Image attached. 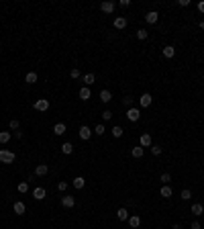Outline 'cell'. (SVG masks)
<instances>
[{"instance_id": "6da1fadb", "label": "cell", "mask_w": 204, "mask_h": 229, "mask_svg": "<svg viewBox=\"0 0 204 229\" xmlns=\"http://www.w3.org/2000/svg\"><path fill=\"white\" fill-rule=\"evenodd\" d=\"M0 162L12 164V162H15V153H12V151H6V149H0Z\"/></svg>"}, {"instance_id": "7a4b0ae2", "label": "cell", "mask_w": 204, "mask_h": 229, "mask_svg": "<svg viewBox=\"0 0 204 229\" xmlns=\"http://www.w3.org/2000/svg\"><path fill=\"white\" fill-rule=\"evenodd\" d=\"M78 135H80V139L88 141V139L92 137V129H90L88 125H82V127H80V131H78Z\"/></svg>"}, {"instance_id": "3957f363", "label": "cell", "mask_w": 204, "mask_h": 229, "mask_svg": "<svg viewBox=\"0 0 204 229\" xmlns=\"http://www.w3.org/2000/svg\"><path fill=\"white\" fill-rule=\"evenodd\" d=\"M114 6H117V2H112V0H104L100 4V10L102 12H106V15H110L112 10H114Z\"/></svg>"}, {"instance_id": "277c9868", "label": "cell", "mask_w": 204, "mask_h": 229, "mask_svg": "<svg viewBox=\"0 0 204 229\" xmlns=\"http://www.w3.org/2000/svg\"><path fill=\"white\" fill-rule=\"evenodd\" d=\"M33 107H35V111H41V112H45V111L49 108V100H47V98H39V100H37V103H35Z\"/></svg>"}, {"instance_id": "5b68a950", "label": "cell", "mask_w": 204, "mask_h": 229, "mask_svg": "<svg viewBox=\"0 0 204 229\" xmlns=\"http://www.w3.org/2000/svg\"><path fill=\"white\" fill-rule=\"evenodd\" d=\"M126 119H129V121H139V119H141V111H139V108H129V111H126Z\"/></svg>"}, {"instance_id": "8992f818", "label": "cell", "mask_w": 204, "mask_h": 229, "mask_svg": "<svg viewBox=\"0 0 204 229\" xmlns=\"http://www.w3.org/2000/svg\"><path fill=\"white\" fill-rule=\"evenodd\" d=\"M47 172H49L47 164H37V168H35V174H37V176H45Z\"/></svg>"}, {"instance_id": "52a82bcc", "label": "cell", "mask_w": 204, "mask_h": 229, "mask_svg": "<svg viewBox=\"0 0 204 229\" xmlns=\"http://www.w3.org/2000/svg\"><path fill=\"white\" fill-rule=\"evenodd\" d=\"M61 205L65 207V209H72V207L76 205V199H73V196H63V199H61Z\"/></svg>"}, {"instance_id": "ba28073f", "label": "cell", "mask_w": 204, "mask_h": 229, "mask_svg": "<svg viewBox=\"0 0 204 229\" xmlns=\"http://www.w3.org/2000/svg\"><path fill=\"white\" fill-rule=\"evenodd\" d=\"M45 195H47V192H45V188H41V186H37V188L33 190V196H35L37 200H43Z\"/></svg>"}, {"instance_id": "9c48e42d", "label": "cell", "mask_w": 204, "mask_h": 229, "mask_svg": "<svg viewBox=\"0 0 204 229\" xmlns=\"http://www.w3.org/2000/svg\"><path fill=\"white\" fill-rule=\"evenodd\" d=\"M151 100H153V98H151V94H149V92H145L141 98H139V103H141V107H151Z\"/></svg>"}, {"instance_id": "30bf717a", "label": "cell", "mask_w": 204, "mask_h": 229, "mask_svg": "<svg viewBox=\"0 0 204 229\" xmlns=\"http://www.w3.org/2000/svg\"><path fill=\"white\" fill-rule=\"evenodd\" d=\"M117 217H118V221H129V211H126L125 207H121V209L117 211Z\"/></svg>"}, {"instance_id": "8fae6325", "label": "cell", "mask_w": 204, "mask_h": 229, "mask_svg": "<svg viewBox=\"0 0 204 229\" xmlns=\"http://www.w3.org/2000/svg\"><path fill=\"white\" fill-rule=\"evenodd\" d=\"M129 225H131L133 229H137L139 225H141V217H139V215H133V217H129Z\"/></svg>"}, {"instance_id": "7c38bea8", "label": "cell", "mask_w": 204, "mask_h": 229, "mask_svg": "<svg viewBox=\"0 0 204 229\" xmlns=\"http://www.w3.org/2000/svg\"><path fill=\"white\" fill-rule=\"evenodd\" d=\"M157 19H159V15H157L155 10H151V12H147V16H145V21L149 25H153V23H157Z\"/></svg>"}, {"instance_id": "4fadbf2b", "label": "cell", "mask_w": 204, "mask_h": 229, "mask_svg": "<svg viewBox=\"0 0 204 229\" xmlns=\"http://www.w3.org/2000/svg\"><path fill=\"white\" fill-rule=\"evenodd\" d=\"M126 27V19L125 16H117L114 19V29H125Z\"/></svg>"}, {"instance_id": "5bb4252c", "label": "cell", "mask_w": 204, "mask_h": 229, "mask_svg": "<svg viewBox=\"0 0 204 229\" xmlns=\"http://www.w3.org/2000/svg\"><path fill=\"white\" fill-rule=\"evenodd\" d=\"M139 141H141V147H149L151 145V135H149V133H143Z\"/></svg>"}, {"instance_id": "9a60e30c", "label": "cell", "mask_w": 204, "mask_h": 229, "mask_svg": "<svg viewBox=\"0 0 204 229\" xmlns=\"http://www.w3.org/2000/svg\"><path fill=\"white\" fill-rule=\"evenodd\" d=\"M84 184H86V180H84V176H76V178H73V186H76V188H84Z\"/></svg>"}, {"instance_id": "2e32d148", "label": "cell", "mask_w": 204, "mask_h": 229, "mask_svg": "<svg viewBox=\"0 0 204 229\" xmlns=\"http://www.w3.org/2000/svg\"><path fill=\"white\" fill-rule=\"evenodd\" d=\"M159 192H161V196H163V199H170V196H171V188H170V184H163Z\"/></svg>"}, {"instance_id": "e0dca14e", "label": "cell", "mask_w": 204, "mask_h": 229, "mask_svg": "<svg viewBox=\"0 0 204 229\" xmlns=\"http://www.w3.org/2000/svg\"><path fill=\"white\" fill-rule=\"evenodd\" d=\"M190 211H192V215H202L204 213V207L200 205V203H196V205H192V209H190Z\"/></svg>"}, {"instance_id": "ac0fdd59", "label": "cell", "mask_w": 204, "mask_h": 229, "mask_svg": "<svg viewBox=\"0 0 204 229\" xmlns=\"http://www.w3.org/2000/svg\"><path fill=\"white\" fill-rule=\"evenodd\" d=\"M163 55H165V57H174V55H175V49L171 47V45H165V47H163Z\"/></svg>"}, {"instance_id": "d6986e66", "label": "cell", "mask_w": 204, "mask_h": 229, "mask_svg": "<svg viewBox=\"0 0 204 229\" xmlns=\"http://www.w3.org/2000/svg\"><path fill=\"white\" fill-rule=\"evenodd\" d=\"M100 98H102V103H110V100H112V94L108 92V90H100Z\"/></svg>"}, {"instance_id": "ffe728a7", "label": "cell", "mask_w": 204, "mask_h": 229, "mask_svg": "<svg viewBox=\"0 0 204 229\" xmlns=\"http://www.w3.org/2000/svg\"><path fill=\"white\" fill-rule=\"evenodd\" d=\"M131 153H133V158H143L145 149H143V147L139 145V147H133V149H131Z\"/></svg>"}, {"instance_id": "44dd1931", "label": "cell", "mask_w": 204, "mask_h": 229, "mask_svg": "<svg viewBox=\"0 0 204 229\" xmlns=\"http://www.w3.org/2000/svg\"><path fill=\"white\" fill-rule=\"evenodd\" d=\"M24 82H27V84H35V82H37V72H29V74H27V78H24Z\"/></svg>"}, {"instance_id": "7402d4cb", "label": "cell", "mask_w": 204, "mask_h": 229, "mask_svg": "<svg viewBox=\"0 0 204 229\" xmlns=\"http://www.w3.org/2000/svg\"><path fill=\"white\" fill-rule=\"evenodd\" d=\"M53 133L55 135H63V133H65V125H63V123H57V125L53 127Z\"/></svg>"}, {"instance_id": "603a6c76", "label": "cell", "mask_w": 204, "mask_h": 229, "mask_svg": "<svg viewBox=\"0 0 204 229\" xmlns=\"http://www.w3.org/2000/svg\"><path fill=\"white\" fill-rule=\"evenodd\" d=\"M80 98H82V100H88V98H90V88L88 86H84L82 90H80Z\"/></svg>"}, {"instance_id": "cb8c5ba5", "label": "cell", "mask_w": 204, "mask_h": 229, "mask_svg": "<svg viewBox=\"0 0 204 229\" xmlns=\"http://www.w3.org/2000/svg\"><path fill=\"white\" fill-rule=\"evenodd\" d=\"M10 137H12V135H10L8 131H2V133H0V143H8Z\"/></svg>"}, {"instance_id": "d4e9b609", "label": "cell", "mask_w": 204, "mask_h": 229, "mask_svg": "<svg viewBox=\"0 0 204 229\" xmlns=\"http://www.w3.org/2000/svg\"><path fill=\"white\" fill-rule=\"evenodd\" d=\"M15 213L16 215H24V205L20 203V200H19V203H15Z\"/></svg>"}, {"instance_id": "484cf974", "label": "cell", "mask_w": 204, "mask_h": 229, "mask_svg": "<svg viewBox=\"0 0 204 229\" xmlns=\"http://www.w3.org/2000/svg\"><path fill=\"white\" fill-rule=\"evenodd\" d=\"M61 151L65 153V156H69V153L73 151V145H72V143H63V145H61Z\"/></svg>"}, {"instance_id": "4316f807", "label": "cell", "mask_w": 204, "mask_h": 229, "mask_svg": "<svg viewBox=\"0 0 204 229\" xmlns=\"http://www.w3.org/2000/svg\"><path fill=\"white\" fill-rule=\"evenodd\" d=\"M16 190H19L20 195H24V192L29 190V184H27V182H19V186H16Z\"/></svg>"}, {"instance_id": "83f0119b", "label": "cell", "mask_w": 204, "mask_h": 229, "mask_svg": "<svg viewBox=\"0 0 204 229\" xmlns=\"http://www.w3.org/2000/svg\"><path fill=\"white\" fill-rule=\"evenodd\" d=\"M112 135H114V137H117V139H118V137H121V135H122V127H121V125H117V127H112Z\"/></svg>"}, {"instance_id": "f1b7e54d", "label": "cell", "mask_w": 204, "mask_h": 229, "mask_svg": "<svg viewBox=\"0 0 204 229\" xmlns=\"http://www.w3.org/2000/svg\"><path fill=\"white\" fill-rule=\"evenodd\" d=\"M8 125H10V129H12V131H19V129H20V123L16 121V119H12V121H10Z\"/></svg>"}, {"instance_id": "f546056e", "label": "cell", "mask_w": 204, "mask_h": 229, "mask_svg": "<svg viewBox=\"0 0 204 229\" xmlns=\"http://www.w3.org/2000/svg\"><path fill=\"white\" fill-rule=\"evenodd\" d=\"M147 35H149V33H147V31L145 29H139V31H137V39H147Z\"/></svg>"}, {"instance_id": "4dcf8cb0", "label": "cell", "mask_w": 204, "mask_h": 229, "mask_svg": "<svg viewBox=\"0 0 204 229\" xmlns=\"http://www.w3.org/2000/svg\"><path fill=\"white\" fill-rule=\"evenodd\" d=\"M84 82H86V86L94 84V74H86V76H84Z\"/></svg>"}, {"instance_id": "1f68e13d", "label": "cell", "mask_w": 204, "mask_h": 229, "mask_svg": "<svg viewBox=\"0 0 204 229\" xmlns=\"http://www.w3.org/2000/svg\"><path fill=\"white\" fill-rule=\"evenodd\" d=\"M190 199H192V192H190L188 188H184L182 190V200H190Z\"/></svg>"}, {"instance_id": "d6a6232c", "label": "cell", "mask_w": 204, "mask_h": 229, "mask_svg": "<svg viewBox=\"0 0 204 229\" xmlns=\"http://www.w3.org/2000/svg\"><path fill=\"white\" fill-rule=\"evenodd\" d=\"M161 182H163V184H170V180H171V176L167 174V172H163V174H161V178H159Z\"/></svg>"}, {"instance_id": "836d02e7", "label": "cell", "mask_w": 204, "mask_h": 229, "mask_svg": "<svg viewBox=\"0 0 204 229\" xmlns=\"http://www.w3.org/2000/svg\"><path fill=\"white\" fill-rule=\"evenodd\" d=\"M104 131H106V129H104V125H96V129H94V133H96V135H104Z\"/></svg>"}, {"instance_id": "e575fe53", "label": "cell", "mask_w": 204, "mask_h": 229, "mask_svg": "<svg viewBox=\"0 0 204 229\" xmlns=\"http://www.w3.org/2000/svg\"><path fill=\"white\" fill-rule=\"evenodd\" d=\"M69 76H72L73 80H76V78H80V70H78V68H72V70H69Z\"/></svg>"}, {"instance_id": "d590c367", "label": "cell", "mask_w": 204, "mask_h": 229, "mask_svg": "<svg viewBox=\"0 0 204 229\" xmlns=\"http://www.w3.org/2000/svg\"><path fill=\"white\" fill-rule=\"evenodd\" d=\"M151 153H153V156H161V147L159 145H151Z\"/></svg>"}, {"instance_id": "8d00e7d4", "label": "cell", "mask_w": 204, "mask_h": 229, "mask_svg": "<svg viewBox=\"0 0 204 229\" xmlns=\"http://www.w3.org/2000/svg\"><path fill=\"white\" fill-rule=\"evenodd\" d=\"M102 119H104V121H110V119H112V112L110 111H104V112H102Z\"/></svg>"}, {"instance_id": "74e56055", "label": "cell", "mask_w": 204, "mask_h": 229, "mask_svg": "<svg viewBox=\"0 0 204 229\" xmlns=\"http://www.w3.org/2000/svg\"><path fill=\"white\" fill-rule=\"evenodd\" d=\"M122 103H125L126 107H131V104H133V98L131 96H125V98H122Z\"/></svg>"}, {"instance_id": "f35d334b", "label": "cell", "mask_w": 204, "mask_h": 229, "mask_svg": "<svg viewBox=\"0 0 204 229\" xmlns=\"http://www.w3.org/2000/svg\"><path fill=\"white\" fill-rule=\"evenodd\" d=\"M57 188H59V190H65V188H68V182H65V180H61V182L57 184Z\"/></svg>"}, {"instance_id": "ab89813d", "label": "cell", "mask_w": 204, "mask_h": 229, "mask_svg": "<svg viewBox=\"0 0 204 229\" xmlns=\"http://www.w3.org/2000/svg\"><path fill=\"white\" fill-rule=\"evenodd\" d=\"M118 4H121V6H122V8H126V6L131 4V2H129V0H121V2H118Z\"/></svg>"}, {"instance_id": "60d3db41", "label": "cell", "mask_w": 204, "mask_h": 229, "mask_svg": "<svg viewBox=\"0 0 204 229\" xmlns=\"http://www.w3.org/2000/svg\"><path fill=\"white\" fill-rule=\"evenodd\" d=\"M178 4H180V6H188L190 0H178Z\"/></svg>"}, {"instance_id": "b9f144b4", "label": "cell", "mask_w": 204, "mask_h": 229, "mask_svg": "<svg viewBox=\"0 0 204 229\" xmlns=\"http://www.w3.org/2000/svg\"><path fill=\"white\" fill-rule=\"evenodd\" d=\"M198 10H200V12H204V0H200V2H198Z\"/></svg>"}, {"instance_id": "7bdbcfd3", "label": "cell", "mask_w": 204, "mask_h": 229, "mask_svg": "<svg viewBox=\"0 0 204 229\" xmlns=\"http://www.w3.org/2000/svg\"><path fill=\"white\" fill-rule=\"evenodd\" d=\"M192 229H200V223H198V221H194V223H192Z\"/></svg>"}, {"instance_id": "ee69618b", "label": "cell", "mask_w": 204, "mask_h": 229, "mask_svg": "<svg viewBox=\"0 0 204 229\" xmlns=\"http://www.w3.org/2000/svg\"><path fill=\"white\" fill-rule=\"evenodd\" d=\"M171 229H182V225H180V223H175V225H174V227H171Z\"/></svg>"}, {"instance_id": "f6af8a7d", "label": "cell", "mask_w": 204, "mask_h": 229, "mask_svg": "<svg viewBox=\"0 0 204 229\" xmlns=\"http://www.w3.org/2000/svg\"><path fill=\"white\" fill-rule=\"evenodd\" d=\"M200 29H202V31H204V21H202V23H200Z\"/></svg>"}]
</instances>
